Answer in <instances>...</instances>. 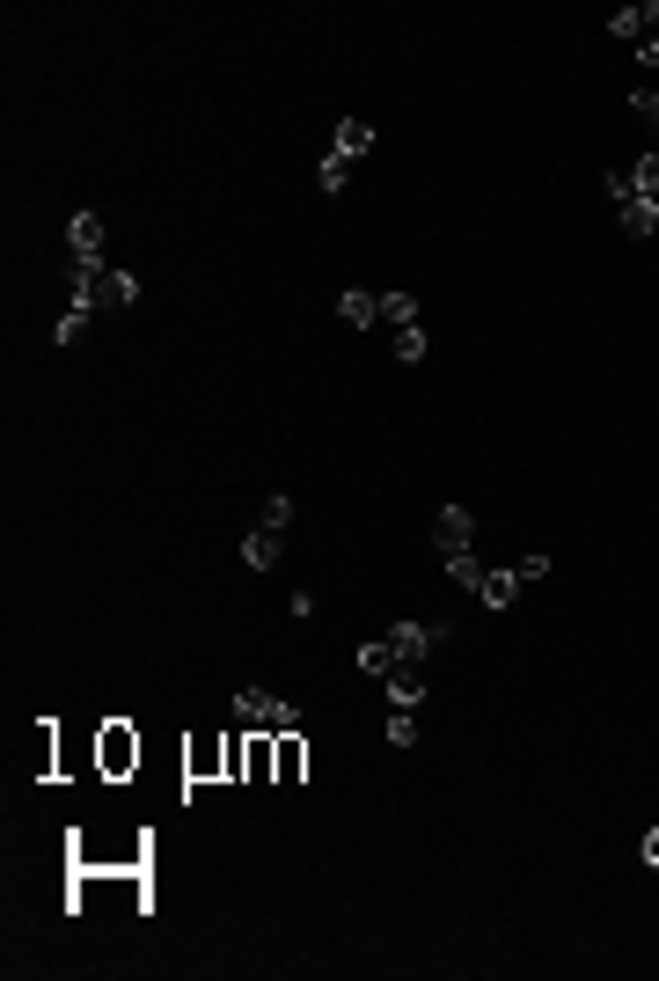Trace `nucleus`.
I'll return each instance as SVG.
<instances>
[{"label":"nucleus","instance_id":"423d86ee","mask_svg":"<svg viewBox=\"0 0 659 981\" xmlns=\"http://www.w3.org/2000/svg\"><path fill=\"white\" fill-rule=\"evenodd\" d=\"M439 638H447V623H396V630H389L396 660H425V652H433Z\"/></svg>","mask_w":659,"mask_h":981},{"label":"nucleus","instance_id":"2eb2a0df","mask_svg":"<svg viewBox=\"0 0 659 981\" xmlns=\"http://www.w3.org/2000/svg\"><path fill=\"white\" fill-rule=\"evenodd\" d=\"M381 322H389V330H411V322H417V300H411V294H381Z\"/></svg>","mask_w":659,"mask_h":981},{"label":"nucleus","instance_id":"f03ea898","mask_svg":"<svg viewBox=\"0 0 659 981\" xmlns=\"http://www.w3.org/2000/svg\"><path fill=\"white\" fill-rule=\"evenodd\" d=\"M235 718L249 733H301V711L286 696H271V688H235Z\"/></svg>","mask_w":659,"mask_h":981},{"label":"nucleus","instance_id":"393cba45","mask_svg":"<svg viewBox=\"0 0 659 981\" xmlns=\"http://www.w3.org/2000/svg\"><path fill=\"white\" fill-rule=\"evenodd\" d=\"M396 359H425V322H411V330H396Z\"/></svg>","mask_w":659,"mask_h":981},{"label":"nucleus","instance_id":"a878e982","mask_svg":"<svg viewBox=\"0 0 659 981\" xmlns=\"http://www.w3.org/2000/svg\"><path fill=\"white\" fill-rule=\"evenodd\" d=\"M637 850H645V864H652V872H659V828L645 835V842H637Z\"/></svg>","mask_w":659,"mask_h":981},{"label":"nucleus","instance_id":"9b49d317","mask_svg":"<svg viewBox=\"0 0 659 981\" xmlns=\"http://www.w3.org/2000/svg\"><path fill=\"white\" fill-rule=\"evenodd\" d=\"M67 249H73V257H103V213L81 205V213L67 221Z\"/></svg>","mask_w":659,"mask_h":981},{"label":"nucleus","instance_id":"4be33fe9","mask_svg":"<svg viewBox=\"0 0 659 981\" xmlns=\"http://www.w3.org/2000/svg\"><path fill=\"white\" fill-rule=\"evenodd\" d=\"M513 579H520V587H536V579H550V549H528V557L513 565Z\"/></svg>","mask_w":659,"mask_h":981},{"label":"nucleus","instance_id":"39448f33","mask_svg":"<svg viewBox=\"0 0 659 981\" xmlns=\"http://www.w3.org/2000/svg\"><path fill=\"white\" fill-rule=\"evenodd\" d=\"M433 542L447 549V557H462L469 542H476V520H469V506H439V520H433Z\"/></svg>","mask_w":659,"mask_h":981},{"label":"nucleus","instance_id":"6ab92c4d","mask_svg":"<svg viewBox=\"0 0 659 981\" xmlns=\"http://www.w3.org/2000/svg\"><path fill=\"white\" fill-rule=\"evenodd\" d=\"M513 593H520L513 571H484V601H491V608H513Z\"/></svg>","mask_w":659,"mask_h":981},{"label":"nucleus","instance_id":"9d476101","mask_svg":"<svg viewBox=\"0 0 659 981\" xmlns=\"http://www.w3.org/2000/svg\"><path fill=\"white\" fill-rule=\"evenodd\" d=\"M381 682H389V704H425V660H396Z\"/></svg>","mask_w":659,"mask_h":981},{"label":"nucleus","instance_id":"f257e3e1","mask_svg":"<svg viewBox=\"0 0 659 981\" xmlns=\"http://www.w3.org/2000/svg\"><path fill=\"white\" fill-rule=\"evenodd\" d=\"M67 279H73V300H81V308H132V300H140V279H132V271H110L103 257H67Z\"/></svg>","mask_w":659,"mask_h":981},{"label":"nucleus","instance_id":"b1692460","mask_svg":"<svg viewBox=\"0 0 659 981\" xmlns=\"http://www.w3.org/2000/svg\"><path fill=\"white\" fill-rule=\"evenodd\" d=\"M344 176H352V162H344V154H322V169H316L322 191H344Z\"/></svg>","mask_w":659,"mask_h":981},{"label":"nucleus","instance_id":"f3484780","mask_svg":"<svg viewBox=\"0 0 659 981\" xmlns=\"http://www.w3.org/2000/svg\"><path fill=\"white\" fill-rule=\"evenodd\" d=\"M631 191H637V198H652V205H659V147H652V154H645V162L631 169Z\"/></svg>","mask_w":659,"mask_h":981},{"label":"nucleus","instance_id":"412c9836","mask_svg":"<svg viewBox=\"0 0 659 981\" xmlns=\"http://www.w3.org/2000/svg\"><path fill=\"white\" fill-rule=\"evenodd\" d=\"M89 316H96V308H81V300H73L67 316L51 322V338H59V344H73V338H81V330H89Z\"/></svg>","mask_w":659,"mask_h":981},{"label":"nucleus","instance_id":"4468645a","mask_svg":"<svg viewBox=\"0 0 659 981\" xmlns=\"http://www.w3.org/2000/svg\"><path fill=\"white\" fill-rule=\"evenodd\" d=\"M338 316L352 322V330H374V322H381V294H360V286H352V294L338 300Z\"/></svg>","mask_w":659,"mask_h":981},{"label":"nucleus","instance_id":"20e7f679","mask_svg":"<svg viewBox=\"0 0 659 981\" xmlns=\"http://www.w3.org/2000/svg\"><path fill=\"white\" fill-rule=\"evenodd\" d=\"M96 769L103 777H132V769H140V733H132L125 718H110L96 733Z\"/></svg>","mask_w":659,"mask_h":981},{"label":"nucleus","instance_id":"7ed1b4c3","mask_svg":"<svg viewBox=\"0 0 659 981\" xmlns=\"http://www.w3.org/2000/svg\"><path fill=\"white\" fill-rule=\"evenodd\" d=\"M601 191H609V205H615V227H623L631 243H652V235H659V205H652V198H637L631 176H609Z\"/></svg>","mask_w":659,"mask_h":981},{"label":"nucleus","instance_id":"f8f14e48","mask_svg":"<svg viewBox=\"0 0 659 981\" xmlns=\"http://www.w3.org/2000/svg\"><path fill=\"white\" fill-rule=\"evenodd\" d=\"M271 755H279V784H301V769H308V747H301V733H279V740H271Z\"/></svg>","mask_w":659,"mask_h":981},{"label":"nucleus","instance_id":"6e6552de","mask_svg":"<svg viewBox=\"0 0 659 981\" xmlns=\"http://www.w3.org/2000/svg\"><path fill=\"white\" fill-rule=\"evenodd\" d=\"M615 37H637V45H659V0H645V8H623V15H609Z\"/></svg>","mask_w":659,"mask_h":981},{"label":"nucleus","instance_id":"a211bd4d","mask_svg":"<svg viewBox=\"0 0 659 981\" xmlns=\"http://www.w3.org/2000/svg\"><path fill=\"white\" fill-rule=\"evenodd\" d=\"M447 579H455V587H469V593H484V565H476V557H447Z\"/></svg>","mask_w":659,"mask_h":981},{"label":"nucleus","instance_id":"0eeeda50","mask_svg":"<svg viewBox=\"0 0 659 981\" xmlns=\"http://www.w3.org/2000/svg\"><path fill=\"white\" fill-rule=\"evenodd\" d=\"M184 777H191V784L227 777V740H198V747H184Z\"/></svg>","mask_w":659,"mask_h":981},{"label":"nucleus","instance_id":"dca6fc26","mask_svg":"<svg viewBox=\"0 0 659 981\" xmlns=\"http://www.w3.org/2000/svg\"><path fill=\"white\" fill-rule=\"evenodd\" d=\"M389 740L396 747H411L417 740V704H389Z\"/></svg>","mask_w":659,"mask_h":981},{"label":"nucleus","instance_id":"aec40b11","mask_svg":"<svg viewBox=\"0 0 659 981\" xmlns=\"http://www.w3.org/2000/svg\"><path fill=\"white\" fill-rule=\"evenodd\" d=\"M360 666H366V674H389V666H396V645H389V638H366V645H360Z\"/></svg>","mask_w":659,"mask_h":981},{"label":"nucleus","instance_id":"ddd939ff","mask_svg":"<svg viewBox=\"0 0 659 981\" xmlns=\"http://www.w3.org/2000/svg\"><path fill=\"white\" fill-rule=\"evenodd\" d=\"M366 147H374V125H366V118H344L338 140H330V154H344V162H360Z\"/></svg>","mask_w":659,"mask_h":981},{"label":"nucleus","instance_id":"1a4fd4ad","mask_svg":"<svg viewBox=\"0 0 659 981\" xmlns=\"http://www.w3.org/2000/svg\"><path fill=\"white\" fill-rule=\"evenodd\" d=\"M279 557H286V535H279V528L243 535V565H249V571H279Z\"/></svg>","mask_w":659,"mask_h":981},{"label":"nucleus","instance_id":"5701e85b","mask_svg":"<svg viewBox=\"0 0 659 981\" xmlns=\"http://www.w3.org/2000/svg\"><path fill=\"white\" fill-rule=\"evenodd\" d=\"M286 520H293V498H286V490H271V498H264V520H257V528H279V535H286Z\"/></svg>","mask_w":659,"mask_h":981}]
</instances>
